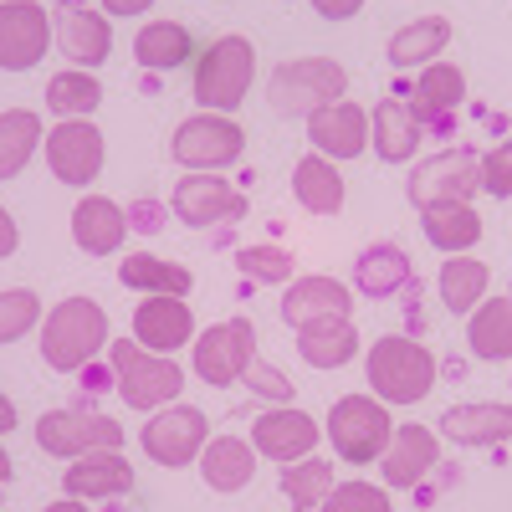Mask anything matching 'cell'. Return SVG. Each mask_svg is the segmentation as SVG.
Instances as JSON below:
<instances>
[{
	"mask_svg": "<svg viewBox=\"0 0 512 512\" xmlns=\"http://www.w3.org/2000/svg\"><path fill=\"white\" fill-rule=\"evenodd\" d=\"M292 333H297V359L308 369H323V374L354 364L359 349H364V333L354 328V318H313Z\"/></svg>",
	"mask_w": 512,
	"mask_h": 512,
	"instance_id": "4316f807",
	"label": "cell"
},
{
	"mask_svg": "<svg viewBox=\"0 0 512 512\" xmlns=\"http://www.w3.org/2000/svg\"><path fill=\"white\" fill-rule=\"evenodd\" d=\"M36 446L57 461H77L88 451H123V425L88 405H62L36 420Z\"/></svg>",
	"mask_w": 512,
	"mask_h": 512,
	"instance_id": "9c48e42d",
	"label": "cell"
},
{
	"mask_svg": "<svg viewBox=\"0 0 512 512\" xmlns=\"http://www.w3.org/2000/svg\"><path fill=\"white\" fill-rule=\"evenodd\" d=\"M134 62L144 72H175V67L195 62V41L180 21H144L134 36Z\"/></svg>",
	"mask_w": 512,
	"mask_h": 512,
	"instance_id": "836d02e7",
	"label": "cell"
},
{
	"mask_svg": "<svg viewBox=\"0 0 512 512\" xmlns=\"http://www.w3.org/2000/svg\"><path fill=\"white\" fill-rule=\"evenodd\" d=\"M52 52V11L36 0H0V72H31Z\"/></svg>",
	"mask_w": 512,
	"mask_h": 512,
	"instance_id": "5bb4252c",
	"label": "cell"
},
{
	"mask_svg": "<svg viewBox=\"0 0 512 512\" xmlns=\"http://www.w3.org/2000/svg\"><path fill=\"white\" fill-rule=\"evenodd\" d=\"M47 149V169L52 180L72 185V190H88L98 175H103V159H108V144H103V128L93 118H57L52 134L41 139Z\"/></svg>",
	"mask_w": 512,
	"mask_h": 512,
	"instance_id": "7c38bea8",
	"label": "cell"
},
{
	"mask_svg": "<svg viewBox=\"0 0 512 512\" xmlns=\"http://www.w3.org/2000/svg\"><path fill=\"white\" fill-rule=\"evenodd\" d=\"M52 41L72 67L98 72L113 57V16H103V6H57L52 11Z\"/></svg>",
	"mask_w": 512,
	"mask_h": 512,
	"instance_id": "2e32d148",
	"label": "cell"
},
{
	"mask_svg": "<svg viewBox=\"0 0 512 512\" xmlns=\"http://www.w3.org/2000/svg\"><path fill=\"white\" fill-rule=\"evenodd\" d=\"M323 441V425L303 410V405H272L251 420V446L256 456H267V461H303L313 456V446Z\"/></svg>",
	"mask_w": 512,
	"mask_h": 512,
	"instance_id": "ac0fdd59",
	"label": "cell"
},
{
	"mask_svg": "<svg viewBox=\"0 0 512 512\" xmlns=\"http://www.w3.org/2000/svg\"><path fill=\"white\" fill-rule=\"evenodd\" d=\"M277 482H282V497L292 502V512H313L333 492V461H323V456L287 461Z\"/></svg>",
	"mask_w": 512,
	"mask_h": 512,
	"instance_id": "74e56055",
	"label": "cell"
},
{
	"mask_svg": "<svg viewBox=\"0 0 512 512\" xmlns=\"http://www.w3.org/2000/svg\"><path fill=\"white\" fill-rule=\"evenodd\" d=\"M364 379H369L374 400H384L390 410H405V405H420L425 395L436 390L441 359L410 333H384L364 354Z\"/></svg>",
	"mask_w": 512,
	"mask_h": 512,
	"instance_id": "6da1fadb",
	"label": "cell"
},
{
	"mask_svg": "<svg viewBox=\"0 0 512 512\" xmlns=\"http://www.w3.org/2000/svg\"><path fill=\"white\" fill-rule=\"evenodd\" d=\"M349 93V72L344 62L333 57H292V62H277L272 77H267V103L277 118H313L318 108L338 103Z\"/></svg>",
	"mask_w": 512,
	"mask_h": 512,
	"instance_id": "5b68a950",
	"label": "cell"
},
{
	"mask_svg": "<svg viewBox=\"0 0 512 512\" xmlns=\"http://www.w3.org/2000/svg\"><path fill=\"white\" fill-rule=\"evenodd\" d=\"M195 313L185 297H144L134 308V344L154 349V354H180L185 344H195Z\"/></svg>",
	"mask_w": 512,
	"mask_h": 512,
	"instance_id": "603a6c76",
	"label": "cell"
},
{
	"mask_svg": "<svg viewBox=\"0 0 512 512\" xmlns=\"http://www.w3.org/2000/svg\"><path fill=\"white\" fill-rule=\"evenodd\" d=\"M108 369H113V390L128 410H164L185 395V369L175 354H154L144 344H134V333L128 338H113L108 344Z\"/></svg>",
	"mask_w": 512,
	"mask_h": 512,
	"instance_id": "3957f363",
	"label": "cell"
},
{
	"mask_svg": "<svg viewBox=\"0 0 512 512\" xmlns=\"http://www.w3.org/2000/svg\"><path fill=\"white\" fill-rule=\"evenodd\" d=\"M41 139H47V128H41V113H31V108L0 113V185L16 180L21 169L31 164V154L41 149Z\"/></svg>",
	"mask_w": 512,
	"mask_h": 512,
	"instance_id": "d590c367",
	"label": "cell"
},
{
	"mask_svg": "<svg viewBox=\"0 0 512 512\" xmlns=\"http://www.w3.org/2000/svg\"><path fill=\"white\" fill-rule=\"evenodd\" d=\"M21 251V226H16V216L6 205H0V262H6V256H16Z\"/></svg>",
	"mask_w": 512,
	"mask_h": 512,
	"instance_id": "bcb514c9",
	"label": "cell"
},
{
	"mask_svg": "<svg viewBox=\"0 0 512 512\" xmlns=\"http://www.w3.org/2000/svg\"><path fill=\"white\" fill-rule=\"evenodd\" d=\"M82 384H88V390H113V369H103L98 359L82 369Z\"/></svg>",
	"mask_w": 512,
	"mask_h": 512,
	"instance_id": "c3c4849f",
	"label": "cell"
},
{
	"mask_svg": "<svg viewBox=\"0 0 512 512\" xmlns=\"http://www.w3.org/2000/svg\"><path fill=\"white\" fill-rule=\"evenodd\" d=\"M436 436L461 446V451H497L512 441V405L497 400H461L441 415Z\"/></svg>",
	"mask_w": 512,
	"mask_h": 512,
	"instance_id": "d6986e66",
	"label": "cell"
},
{
	"mask_svg": "<svg viewBox=\"0 0 512 512\" xmlns=\"http://www.w3.org/2000/svg\"><path fill=\"white\" fill-rule=\"evenodd\" d=\"M41 297L31 287H6L0 292V349L16 344V338H26L31 328H41Z\"/></svg>",
	"mask_w": 512,
	"mask_h": 512,
	"instance_id": "ab89813d",
	"label": "cell"
},
{
	"mask_svg": "<svg viewBox=\"0 0 512 512\" xmlns=\"http://www.w3.org/2000/svg\"><path fill=\"white\" fill-rule=\"evenodd\" d=\"M6 482H11V451L0 446V487H6Z\"/></svg>",
	"mask_w": 512,
	"mask_h": 512,
	"instance_id": "816d5d0a",
	"label": "cell"
},
{
	"mask_svg": "<svg viewBox=\"0 0 512 512\" xmlns=\"http://www.w3.org/2000/svg\"><path fill=\"white\" fill-rule=\"evenodd\" d=\"M477 195H482V154L466 149V144L415 159L410 175H405V200L415 210L441 205V200H466V205H472Z\"/></svg>",
	"mask_w": 512,
	"mask_h": 512,
	"instance_id": "ba28073f",
	"label": "cell"
},
{
	"mask_svg": "<svg viewBox=\"0 0 512 512\" xmlns=\"http://www.w3.org/2000/svg\"><path fill=\"white\" fill-rule=\"evenodd\" d=\"M123 210H128V231H134V236H159L169 226V200L139 195L134 205H123Z\"/></svg>",
	"mask_w": 512,
	"mask_h": 512,
	"instance_id": "ee69618b",
	"label": "cell"
},
{
	"mask_svg": "<svg viewBox=\"0 0 512 512\" xmlns=\"http://www.w3.org/2000/svg\"><path fill=\"white\" fill-rule=\"evenodd\" d=\"M466 344H472V354L487 359V364L512 359V292L482 297V303L466 313Z\"/></svg>",
	"mask_w": 512,
	"mask_h": 512,
	"instance_id": "d6a6232c",
	"label": "cell"
},
{
	"mask_svg": "<svg viewBox=\"0 0 512 512\" xmlns=\"http://www.w3.org/2000/svg\"><path fill=\"white\" fill-rule=\"evenodd\" d=\"M118 282L128 292H144V297H190L195 272L185 262H164L154 251H134L118 262Z\"/></svg>",
	"mask_w": 512,
	"mask_h": 512,
	"instance_id": "1f68e13d",
	"label": "cell"
},
{
	"mask_svg": "<svg viewBox=\"0 0 512 512\" xmlns=\"http://www.w3.org/2000/svg\"><path fill=\"white\" fill-rule=\"evenodd\" d=\"M72 241L82 256H118L128 241V210L108 195H82L72 205Z\"/></svg>",
	"mask_w": 512,
	"mask_h": 512,
	"instance_id": "484cf974",
	"label": "cell"
},
{
	"mask_svg": "<svg viewBox=\"0 0 512 512\" xmlns=\"http://www.w3.org/2000/svg\"><path fill=\"white\" fill-rule=\"evenodd\" d=\"M103 6V16H144V11H154V0H98Z\"/></svg>",
	"mask_w": 512,
	"mask_h": 512,
	"instance_id": "7dc6e473",
	"label": "cell"
},
{
	"mask_svg": "<svg viewBox=\"0 0 512 512\" xmlns=\"http://www.w3.org/2000/svg\"><path fill=\"white\" fill-rule=\"evenodd\" d=\"M256 359V323L251 318H226V323H210L195 333L190 344V364H195V379L210 384V390H231L241 384L246 364Z\"/></svg>",
	"mask_w": 512,
	"mask_h": 512,
	"instance_id": "30bf717a",
	"label": "cell"
},
{
	"mask_svg": "<svg viewBox=\"0 0 512 512\" xmlns=\"http://www.w3.org/2000/svg\"><path fill=\"white\" fill-rule=\"evenodd\" d=\"M415 282V267L400 241H369L354 256V297H369V303H384V297H400Z\"/></svg>",
	"mask_w": 512,
	"mask_h": 512,
	"instance_id": "cb8c5ba5",
	"label": "cell"
},
{
	"mask_svg": "<svg viewBox=\"0 0 512 512\" xmlns=\"http://www.w3.org/2000/svg\"><path fill=\"white\" fill-rule=\"evenodd\" d=\"M236 272L256 287H287L297 272V256L282 246H241L236 251Z\"/></svg>",
	"mask_w": 512,
	"mask_h": 512,
	"instance_id": "f35d334b",
	"label": "cell"
},
{
	"mask_svg": "<svg viewBox=\"0 0 512 512\" xmlns=\"http://www.w3.org/2000/svg\"><path fill=\"white\" fill-rule=\"evenodd\" d=\"M256 82V47L246 36H216L210 47L195 57L190 72V93L200 103V113H236Z\"/></svg>",
	"mask_w": 512,
	"mask_h": 512,
	"instance_id": "277c9868",
	"label": "cell"
},
{
	"mask_svg": "<svg viewBox=\"0 0 512 512\" xmlns=\"http://www.w3.org/2000/svg\"><path fill=\"white\" fill-rule=\"evenodd\" d=\"M205 441H210V420H205L200 405H185V400L154 410V415L144 420V431H139L144 456L159 461V466H169V472H180V466H195L200 451H205Z\"/></svg>",
	"mask_w": 512,
	"mask_h": 512,
	"instance_id": "8fae6325",
	"label": "cell"
},
{
	"mask_svg": "<svg viewBox=\"0 0 512 512\" xmlns=\"http://www.w3.org/2000/svg\"><path fill=\"white\" fill-rule=\"evenodd\" d=\"M57 6H93V0H57Z\"/></svg>",
	"mask_w": 512,
	"mask_h": 512,
	"instance_id": "f5cc1de1",
	"label": "cell"
},
{
	"mask_svg": "<svg viewBox=\"0 0 512 512\" xmlns=\"http://www.w3.org/2000/svg\"><path fill=\"white\" fill-rule=\"evenodd\" d=\"M482 190L497 200H512V139H502L482 154Z\"/></svg>",
	"mask_w": 512,
	"mask_h": 512,
	"instance_id": "7bdbcfd3",
	"label": "cell"
},
{
	"mask_svg": "<svg viewBox=\"0 0 512 512\" xmlns=\"http://www.w3.org/2000/svg\"><path fill=\"white\" fill-rule=\"evenodd\" d=\"M446 47H451V21L446 16H415L384 41V62L395 72H420V67L441 62Z\"/></svg>",
	"mask_w": 512,
	"mask_h": 512,
	"instance_id": "83f0119b",
	"label": "cell"
},
{
	"mask_svg": "<svg viewBox=\"0 0 512 512\" xmlns=\"http://www.w3.org/2000/svg\"><path fill=\"white\" fill-rule=\"evenodd\" d=\"M16 431V405H11V395L0 390V436H11Z\"/></svg>",
	"mask_w": 512,
	"mask_h": 512,
	"instance_id": "681fc988",
	"label": "cell"
},
{
	"mask_svg": "<svg viewBox=\"0 0 512 512\" xmlns=\"http://www.w3.org/2000/svg\"><path fill=\"white\" fill-rule=\"evenodd\" d=\"M246 154V128L231 113H190L175 134H169V159L185 175H216Z\"/></svg>",
	"mask_w": 512,
	"mask_h": 512,
	"instance_id": "52a82bcc",
	"label": "cell"
},
{
	"mask_svg": "<svg viewBox=\"0 0 512 512\" xmlns=\"http://www.w3.org/2000/svg\"><path fill=\"white\" fill-rule=\"evenodd\" d=\"M241 384L251 395H262V400H272V405H292V379L282 374V369H272L262 354H256L251 364H246V374H241Z\"/></svg>",
	"mask_w": 512,
	"mask_h": 512,
	"instance_id": "b9f144b4",
	"label": "cell"
},
{
	"mask_svg": "<svg viewBox=\"0 0 512 512\" xmlns=\"http://www.w3.org/2000/svg\"><path fill=\"white\" fill-rule=\"evenodd\" d=\"M436 466H441V436L431 431V425L405 420V425H395L390 446H384V456H379V477H384L390 492H410L420 482H431Z\"/></svg>",
	"mask_w": 512,
	"mask_h": 512,
	"instance_id": "e0dca14e",
	"label": "cell"
},
{
	"mask_svg": "<svg viewBox=\"0 0 512 512\" xmlns=\"http://www.w3.org/2000/svg\"><path fill=\"white\" fill-rule=\"evenodd\" d=\"M103 103V82L93 72H82V67H67L47 82V108L57 118H93Z\"/></svg>",
	"mask_w": 512,
	"mask_h": 512,
	"instance_id": "8d00e7d4",
	"label": "cell"
},
{
	"mask_svg": "<svg viewBox=\"0 0 512 512\" xmlns=\"http://www.w3.org/2000/svg\"><path fill=\"white\" fill-rule=\"evenodd\" d=\"M441 303H446V313L451 318H466L482 297H487V287H492V267L482 262V256H446L441 262Z\"/></svg>",
	"mask_w": 512,
	"mask_h": 512,
	"instance_id": "e575fe53",
	"label": "cell"
},
{
	"mask_svg": "<svg viewBox=\"0 0 512 512\" xmlns=\"http://www.w3.org/2000/svg\"><path fill=\"white\" fill-rule=\"evenodd\" d=\"M195 466H200V477H205L210 492L231 497V492L251 487V477H256V446L241 441V436H210Z\"/></svg>",
	"mask_w": 512,
	"mask_h": 512,
	"instance_id": "f1b7e54d",
	"label": "cell"
},
{
	"mask_svg": "<svg viewBox=\"0 0 512 512\" xmlns=\"http://www.w3.org/2000/svg\"><path fill=\"white\" fill-rule=\"evenodd\" d=\"M41 512H93L88 502H77V497H67L62 492V502H47V507H41Z\"/></svg>",
	"mask_w": 512,
	"mask_h": 512,
	"instance_id": "f907efd6",
	"label": "cell"
},
{
	"mask_svg": "<svg viewBox=\"0 0 512 512\" xmlns=\"http://www.w3.org/2000/svg\"><path fill=\"white\" fill-rule=\"evenodd\" d=\"M62 492L77 502H118L134 492V461H123V451H88L67 461Z\"/></svg>",
	"mask_w": 512,
	"mask_h": 512,
	"instance_id": "7402d4cb",
	"label": "cell"
},
{
	"mask_svg": "<svg viewBox=\"0 0 512 512\" xmlns=\"http://www.w3.org/2000/svg\"><path fill=\"white\" fill-rule=\"evenodd\" d=\"M420 231L441 256H461L482 241V216H477V205H466V200H441V205L420 210Z\"/></svg>",
	"mask_w": 512,
	"mask_h": 512,
	"instance_id": "4dcf8cb0",
	"label": "cell"
},
{
	"mask_svg": "<svg viewBox=\"0 0 512 512\" xmlns=\"http://www.w3.org/2000/svg\"><path fill=\"white\" fill-rule=\"evenodd\" d=\"M308 6L323 16V21H354L364 11V0H308Z\"/></svg>",
	"mask_w": 512,
	"mask_h": 512,
	"instance_id": "f6af8a7d",
	"label": "cell"
},
{
	"mask_svg": "<svg viewBox=\"0 0 512 512\" xmlns=\"http://www.w3.org/2000/svg\"><path fill=\"white\" fill-rule=\"evenodd\" d=\"M318 512H395L390 487H374V482H333V492L318 502Z\"/></svg>",
	"mask_w": 512,
	"mask_h": 512,
	"instance_id": "60d3db41",
	"label": "cell"
},
{
	"mask_svg": "<svg viewBox=\"0 0 512 512\" xmlns=\"http://www.w3.org/2000/svg\"><path fill=\"white\" fill-rule=\"evenodd\" d=\"M354 303H359L354 287H344L338 277H323V272H308V277H292L282 287L277 313L287 328H303L313 318H354Z\"/></svg>",
	"mask_w": 512,
	"mask_h": 512,
	"instance_id": "ffe728a7",
	"label": "cell"
},
{
	"mask_svg": "<svg viewBox=\"0 0 512 512\" xmlns=\"http://www.w3.org/2000/svg\"><path fill=\"white\" fill-rule=\"evenodd\" d=\"M405 103L415 108L420 118V134H456V108L466 103V72L456 62H431V67H420L415 82H410V93Z\"/></svg>",
	"mask_w": 512,
	"mask_h": 512,
	"instance_id": "9a60e30c",
	"label": "cell"
},
{
	"mask_svg": "<svg viewBox=\"0 0 512 512\" xmlns=\"http://www.w3.org/2000/svg\"><path fill=\"white\" fill-rule=\"evenodd\" d=\"M103 344H113V333L103 303H93V297H62L41 318V364L52 374H82Z\"/></svg>",
	"mask_w": 512,
	"mask_h": 512,
	"instance_id": "7a4b0ae2",
	"label": "cell"
},
{
	"mask_svg": "<svg viewBox=\"0 0 512 512\" xmlns=\"http://www.w3.org/2000/svg\"><path fill=\"white\" fill-rule=\"evenodd\" d=\"M292 195H297V205H303L308 216H338L344 200H349V185H344V175H338L333 159L303 154L292 164Z\"/></svg>",
	"mask_w": 512,
	"mask_h": 512,
	"instance_id": "f546056e",
	"label": "cell"
},
{
	"mask_svg": "<svg viewBox=\"0 0 512 512\" xmlns=\"http://www.w3.org/2000/svg\"><path fill=\"white\" fill-rule=\"evenodd\" d=\"M169 216L190 231H216V226H236L246 216V190L231 185L226 175H180L175 180V200Z\"/></svg>",
	"mask_w": 512,
	"mask_h": 512,
	"instance_id": "4fadbf2b",
	"label": "cell"
},
{
	"mask_svg": "<svg viewBox=\"0 0 512 512\" xmlns=\"http://www.w3.org/2000/svg\"><path fill=\"white\" fill-rule=\"evenodd\" d=\"M323 436L333 446L338 461H349V466H369L384 456V446H390L395 436V415L384 400L374 395H338L328 420H323Z\"/></svg>",
	"mask_w": 512,
	"mask_h": 512,
	"instance_id": "8992f818",
	"label": "cell"
},
{
	"mask_svg": "<svg viewBox=\"0 0 512 512\" xmlns=\"http://www.w3.org/2000/svg\"><path fill=\"white\" fill-rule=\"evenodd\" d=\"M308 144L323 159H359L369 149V108H359L354 98H338L328 108H318L308 118Z\"/></svg>",
	"mask_w": 512,
	"mask_h": 512,
	"instance_id": "44dd1931",
	"label": "cell"
},
{
	"mask_svg": "<svg viewBox=\"0 0 512 512\" xmlns=\"http://www.w3.org/2000/svg\"><path fill=\"white\" fill-rule=\"evenodd\" d=\"M420 118L405 98H379L369 108V149L379 154V164H410L420 154Z\"/></svg>",
	"mask_w": 512,
	"mask_h": 512,
	"instance_id": "d4e9b609",
	"label": "cell"
}]
</instances>
